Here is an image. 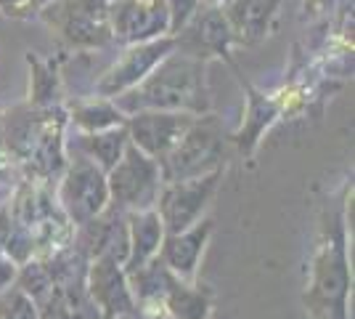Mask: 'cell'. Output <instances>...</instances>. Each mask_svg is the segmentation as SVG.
<instances>
[{"instance_id": "1", "label": "cell", "mask_w": 355, "mask_h": 319, "mask_svg": "<svg viewBox=\"0 0 355 319\" xmlns=\"http://www.w3.org/2000/svg\"><path fill=\"white\" fill-rule=\"evenodd\" d=\"M114 104L128 117L144 109L205 115L212 106L207 88V61L175 48L135 88L117 96Z\"/></svg>"}, {"instance_id": "2", "label": "cell", "mask_w": 355, "mask_h": 319, "mask_svg": "<svg viewBox=\"0 0 355 319\" xmlns=\"http://www.w3.org/2000/svg\"><path fill=\"white\" fill-rule=\"evenodd\" d=\"M347 295H350L347 237L340 215H329L313 256L305 304L311 306L315 319H347Z\"/></svg>"}, {"instance_id": "3", "label": "cell", "mask_w": 355, "mask_h": 319, "mask_svg": "<svg viewBox=\"0 0 355 319\" xmlns=\"http://www.w3.org/2000/svg\"><path fill=\"white\" fill-rule=\"evenodd\" d=\"M228 144H231V133L223 131V122L209 112L199 115L175 144V149L164 160H159L162 181H183V179L205 176L209 170L225 167Z\"/></svg>"}, {"instance_id": "4", "label": "cell", "mask_w": 355, "mask_h": 319, "mask_svg": "<svg viewBox=\"0 0 355 319\" xmlns=\"http://www.w3.org/2000/svg\"><path fill=\"white\" fill-rule=\"evenodd\" d=\"M67 154L69 160L59 181L53 183V192L67 221L77 229L109 208V183H106V173L96 163L74 152Z\"/></svg>"}, {"instance_id": "5", "label": "cell", "mask_w": 355, "mask_h": 319, "mask_svg": "<svg viewBox=\"0 0 355 319\" xmlns=\"http://www.w3.org/2000/svg\"><path fill=\"white\" fill-rule=\"evenodd\" d=\"M40 19L74 51H96L112 43L109 0H53Z\"/></svg>"}, {"instance_id": "6", "label": "cell", "mask_w": 355, "mask_h": 319, "mask_svg": "<svg viewBox=\"0 0 355 319\" xmlns=\"http://www.w3.org/2000/svg\"><path fill=\"white\" fill-rule=\"evenodd\" d=\"M106 183H109V205L122 213H133L154 208L164 181L159 163L128 141L117 165L106 173Z\"/></svg>"}, {"instance_id": "7", "label": "cell", "mask_w": 355, "mask_h": 319, "mask_svg": "<svg viewBox=\"0 0 355 319\" xmlns=\"http://www.w3.org/2000/svg\"><path fill=\"white\" fill-rule=\"evenodd\" d=\"M223 173H225V167H218L205 176L162 183L154 211L159 213L167 234L183 231L207 215L209 205L218 195V186L223 181Z\"/></svg>"}, {"instance_id": "8", "label": "cell", "mask_w": 355, "mask_h": 319, "mask_svg": "<svg viewBox=\"0 0 355 319\" xmlns=\"http://www.w3.org/2000/svg\"><path fill=\"white\" fill-rule=\"evenodd\" d=\"M175 46L178 43L173 35H164V38H157V40H146V43L125 46V51L117 56V61L109 69H104L98 75V80L93 83V93L104 96V99H117L125 91L135 88L167 54L175 51Z\"/></svg>"}, {"instance_id": "9", "label": "cell", "mask_w": 355, "mask_h": 319, "mask_svg": "<svg viewBox=\"0 0 355 319\" xmlns=\"http://www.w3.org/2000/svg\"><path fill=\"white\" fill-rule=\"evenodd\" d=\"M112 43L133 46L170 35L164 0H109Z\"/></svg>"}, {"instance_id": "10", "label": "cell", "mask_w": 355, "mask_h": 319, "mask_svg": "<svg viewBox=\"0 0 355 319\" xmlns=\"http://www.w3.org/2000/svg\"><path fill=\"white\" fill-rule=\"evenodd\" d=\"M199 115L189 112H164V109H144L128 117V138L138 149L157 163L164 160L167 154L175 149V144L183 138V133L191 128V122Z\"/></svg>"}, {"instance_id": "11", "label": "cell", "mask_w": 355, "mask_h": 319, "mask_svg": "<svg viewBox=\"0 0 355 319\" xmlns=\"http://www.w3.org/2000/svg\"><path fill=\"white\" fill-rule=\"evenodd\" d=\"M85 293L98 309L101 319H125L135 314V298L128 274L117 259H90L85 266Z\"/></svg>"}, {"instance_id": "12", "label": "cell", "mask_w": 355, "mask_h": 319, "mask_svg": "<svg viewBox=\"0 0 355 319\" xmlns=\"http://www.w3.org/2000/svg\"><path fill=\"white\" fill-rule=\"evenodd\" d=\"M175 43L178 51L207 61V56H228L236 40L220 6H199L191 22L175 35Z\"/></svg>"}, {"instance_id": "13", "label": "cell", "mask_w": 355, "mask_h": 319, "mask_svg": "<svg viewBox=\"0 0 355 319\" xmlns=\"http://www.w3.org/2000/svg\"><path fill=\"white\" fill-rule=\"evenodd\" d=\"M72 245L85 256V259H117L125 263L128 259V221L125 213L117 208H106L101 215H96L93 221L74 229Z\"/></svg>"}, {"instance_id": "14", "label": "cell", "mask_w": 355, "mask_h": 319, "mask_svg": "<svg viewBox=\"0 0 355 319\" xmlns=\"http://www.w3.org/2000/svg\"><path fill=\"white\" fill-rule=\"evenodd\" d=\"M212 218H202L193 227L175 231V234H164L162 250H159V261L175 274L183 282H196V274L202 266V256L207 250L209 237H212Z\"/></svg>"}, {"instance_id": "15", "label": "cell", "mask_w": 355, "mask_h": 319, "mask_svg": "<svg viewBox=\"0 0 355 319\" xmlns=\"http://www.w3.org/2000/svg\"><path fill=\"white\" fill-rule=\"evenodd\" d=\"M125 221H128V259L122 263V269L125 274H130L159 256L167 231L154 208L125 213Z\"/></svg>"}, {"instance_id": "16", "label": "cell", "mask_w": 355, "mask_h": 319, "mask_svg": "<svg viewBox=\"0 0 355 319\" xmlns=\"http://www.w3.org/2000/svg\"><path fill=\"white\" fill-rule=\"evenodd\" d=\"M128 128H109V131H98V133H67V152H74L80 157H85L90 163L101 167L104 173H109L117 165V160L122 157L125 147H128Z\"/></svg>"}, {"instance_id": "17", "label": "cell", "mask_w": 355, "mask_h": 319, "mask_svg": "<svg viewBox=\"0 0 355 319\" xmlns=\"http://www.w3.org/2000/svg\"><path fill=\"white\" fill-rule=\"evenodd\" d=\"M64 109H67V125L74 133H98L128 122V115L114 104V99H104L96 93L90 99H77L69 106L64 104Z\"/></svg>"}, {"instance_id": "18", "label": "cell", "mask_w": 355, "mask_h": 319, "mask_svg": "<svg viewBox=\"0 0 355 319\" xmlns=\"http://www.w3.org/2000/svg\"><path fill=\"white\" fill-rule=\"evenodd\" d=\"M279 0H231L223 6L236 43H257L268 35Z\"/></svg>"}, {"instance_id": "19", "label": "cell", "mask_w": 355, "mask_h": 319, "mask_svg": "<svg viewBox=\"0 0 355 319\" xmlns=\"http://www.w3.org/2000/svg\"><path fill=\"white\" fill-rule=\"evenodd\" d=\"M164 311L170 319H209L212 317V301L207 290L196 282H183L173 277L162 295Z\"/></svg>"}, {"instance_id": "20", "label": "cell", "mask_w": 355, "mask_h": 319, "mask_svg": "<svg viewBox=\"0 0 355 319\" xmlns=\"http://www.w3.org/2000/svg\"><path fill=\"white\" fill-rule=\"evenodd\" d=\"M279 106L273 104L270 99H266L263 93L252 91L250 93V109H247V120L241 125V131L231 133V144H236L241 154H252L260 136L270 128V122L276 120Z\"/></svg>"}, {"instance_id": "21", "label": "cell", "mask_w": 355, "mask_h": 319, "mask_svg": "<svg viewBox=\"0 0 355 319\" xmlns=\"http://www.w3.org/2000/svg\"><path fill=\"white\" fill-rule=\"evenodd\" d=\"M27 64H30V99L27 101L40 109L64 104V80L59 69L51 61L40 59L37 54H30Z\"/></svg>"}, {"instance_id": "22", "label": "cell", "mask_w": 355, "mask_h": 319, "mask_svg": "<svg viewBox=\"0 0 355 319\" xmlns=\"http://www.w3.org/2000/svg\"><path fill=\"white\" fill-rule=\"evenodd\" d=\"M0 319H40V309L24 290L8 285L0 290Z\"/></svg>"}, {"instance_id": "23", "label": "cell", "mask_w": 355, "mask_h": 319, "mask_svg": "<svg viewBox=\"0 0 355 319\" xmlns=\"http://www.w3.org/2000/svg\"><path fill=\"white\" fill-rule=\"evenodd\" d=\"M199 6H202V0H164V8H167V16H170V35L173 38L191 22L193 14L199 11Z\"/></svg>"}, {"instance_id": "24", "label": "cell", "mask_w": 355, "mask_h": 319, "mask_svg": "<svg viewBox=\"0 0 355 319\" xmlns=\"http://www.w3.org/2000/svg\"><path fill=\"white\" fill-rule=\"evenodd\" d=\"M48 3L53 0H0V14L8 19H40Z\"/></svg>"}, {"instance_id": "25", "label": "cell", "mask_w": 355, "mask_h": 319, "mask_svg": "<svg viewBox=\"0 0 355 319\" xmlns=\"http://www.w3.org/2000/svg\"><path fill=\"white\" fill-rule=\"evenodd\" d=\"M16 181H19V173H16V167L11 165L8 154H6V149H3V141H0V189L8 192Z\"/></svg>"}, {"instance_id": "26", "label": "cell", "mask_w": 355, "mask_h": 319, "mask_svg": "<svg viewBox=\"0 0 355 319\" xmlns=\"http://www.w3.org/2000/svg\"><path fill=\"white\" fill-rule=\"evenodd\" d=\"M228 3H231V0H202V6H228Z\"/></svg>"}, {"instance_id": "27", "label": "cell", "mask_w": 355, "mask_h": 319, "mask_svg": "<svg viewBox=\"0 0 355 319\" xmlns=\"http://www.w3.org/2000/svg\"><path fill=\"white\" fill-rule=\"evenodd\" d=\"M6 197H8V192H3V189H0V208H3V202H6Z\"/></svg>"}]
</instances>
